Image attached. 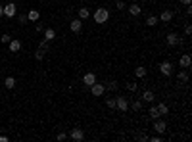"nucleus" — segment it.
<instances>
[{
    "mask_svg": "<svg viewBox=\"0 0 192 142\" xmlns=\"http://www.w3.org/2000/svg\"><path fill=\"white\" fill-rule=\"evenodd\" d=\"M0 142H8V136H0Z\"/></svg>",
    "mask_w": 192,
    "mask_h": 142,
    "instance_id": "obj_39",
    "label": "nucleus"
},
{
    "mask_svg": "<svg viewBox=\"0 0 192 142\" xmlns=\"http://www.w3.org/2000/svg\"><path fill=\"white\" fill-rule=\"evenodd\" d=\"M44 39H46V40L56 39V31H54V29H46V31H44Z\"/></svg>",
    "mask_w": 192,
    "mask_h": 142,
    "instance_id": "obj_16",
    "label": "nucleus"
},
{
    "mask_svg": "<svg viewBox=\"0 0 192 142\" xmlns=\"http://www.w3.org/2000/svg\"><path fill=\"white\" fill-rule=\"evenodd\" d=\"M108 19H110V12H108L106 8H98L96 12H94V21L96 23L102 25V23H106Z\"/></svg>",
    "mask_w": 192,
    "mask_h": 142,
    "instance_id": "obj_1",
    "label": "nucleus"
},
{
    "mask_svg": "<svg viewBox=\"0 0 192 142\" xmlns=\"http://www.w3.org/2000/svg\"><path fill=\"white\" fill-rule=\"evenodd\" d=\"M71 138H73L75 142H81V140H85V133H83V129H73L71 131Z\"/></svg>",
    "mask_w": 192,
    "mask_h": 142,
    "instance_id": "obj_7",
    "label": "nucleus"
},
{
    "mask_svg": "<svg viewBox=\"0 0 192 142\" xmlns=\"http://www.w3.org/2000/svg\"><path fill=\"white\" fill-rule=\"evenodd\" d=\"M4 15V6H0V17Z\"/></svg>",
    "mask_w": 192,
    "mask_h": 142,
    "instance_id": "obj_40",
    "label": "nucleus"
},
{
    "mask_svg": "<svg viewBox=\"0 0 192 142\" xmlns=\"http://www.w3.org/2000/svg\"><path fill=\"white\" fill-rule=\"evenodd\" d=\"M10 52H19L21 50V43H19V40H10Z\"/></svg>",
    "mask_w": 192,
    "mask_h": 142,
    "instance_id": "obj_13",
    "label": "nucleus"
},
{
    "mask_svg": "<svg viewBox=\"0 0 192 142\" xmlns=\"http://www.w3.org/2000/svg\"><path fill=\"white\" fill-rule=\"evenodd\" d=\"M171 19H173V12H169V10H163L162 12V15H159V21H171Z\"/></svg>",
    "mask_w": 192,
    "mask_h": 142,
    "instance_id": "obj_12",
    "label": "nucleus"
},
{
    "mask_svg": "<svg viewBox=\"0 0 192 142\" xmlns=\"http://www.w3.org/2000/svg\"><path fill=\"white\" fill-rule=\"evenodd\" d=\"M154 131H156L158 134H163L165 131H167V125H165V121H162L159 117L154 119Z\"/></svg>",
    "mask_w": 192,
    "mask_h": 142,
    "instance_id": "obj_2",
    "label": "nucleus"
},
{
    "mask_svg": "<svg viewBox=\"0 0 192 142\" xmlns=\"http://www.w3.org/2000/svg\"><path fill=\"white\" fill-rule=\"evenodd\" d=\"M39 48H42V50H48V40H40V46H39Z\"/></svg>",
    "mask_w": 192,
    "mask_h": 142,
    "instance_id": "obj_30",
    "label": "nucleus"
},
{
    "mask_svg": "<svg viewBox=\"0 0 192 142\" xmlns=\"http://www.w3.org/2000/svg\"><path fill=\"white\" fill-rule=\"evenodd\" d=\"M127 10H129V14H131V15H138V14H140V6H137V4L127 6Z\"/></svg>",
    "mask_w": 192,
    "mask_h": 142,
    "instance_id": "obj_14",
    "label": "nucleus"
},
{
    "mask_svg": "<svg viewBox=\"0 0 192 142\" xmlns=\"http://www.w3.org/2000/svg\"><path fill=\"white\" fill-rule=\"evenodd\" d=\"M127 8V4L125 2H121V0H119V2H117V10H125Z\"/></svg>",
    "mask_w": 192,
    "mask_h": 142,
    "instance_id": "obj_33",
    "label": "nucleus"
},
{
    "mask_svg": "<svg viewBox=\"0 0 192 142\" xmlns=\"http://www.w3.org/2000/svg\"><path fill=\"white\" fill-rule=\"evenodd\" d=\"M127 88H129L131 92H134V90H137V83H129V85H127Z\"/></svg>",
    "mask_w": 192,
    "mask_h": 142,
    "instance_id": "obj_32",
    "label": "nucleus"
},
{
    "mask_svg": "<svg viewBox=\"0 0 192 142\" xmlns=\"http://www.w3.org/2000/svg\"><path fill=\"white\" fill-rule=\"evenodd\" d=\"M150 117H152V119H158V117H159L158 106H152V108H150Z\"/></svg>",
    "mask_w": 192,
    "mask_h": 142,
    "instance_id": "obj_20",
    "label": "nucleus"
},
{
    "mask_svg": "<svg viewBox=\"0 0 192 142\" xmlns=\"http://www.w3.org/2000/svg\"><path fill=\"white\" fill-rule=\"evenodd\" d=\"M69 29L73 31V33H79V31L83 29V21H81V19H73V21L69 23Z\"/></svg>",
    "mask_w": 192,
    "mask_h": 142,
    "instance_id": "obj_10",
    "label": "nucleus"
},
{
    "mask_svg": "<svg viewBox=\"0 0 192 142\" xmlns=\"http://www.w3.org/2000/svg\"><path fill=\"white\" fill-rule=\"evenodd\" d=\"M179 81H183V83H186V81H188V73H186V71H179Z\"/></svg>",
    "mask_w": 192,
    "mask_h": 142,
    "instance_id": "obj_23",
    "label": "nucleus"
},
{
    "mask_svg": "<svg viewBox=\"0 0 192 142\" xmlns=\"http://www.w3.org/2000/svg\"><path fill=\"white\" fill-rule=\"evenodd\" d=\"M131 108L134 109V112H138V109H140V108H142V102H140V100H134V102L131 104Z\"/></svg>",
    "mask_w": 192,
    "mask_h": 142,
    "instance_id": "obj_25",
    "label": "nucleus"
},
{
    "mask_svg": "<svg viewBox=\"0 0 192 142\" xmlns=\"http://www.w3.org/2000/svg\"><path fill=\"white\" fill-rule=\"evenodd\" d=\"M65 138H67V134H65V133H60V134H58V140H60V142H64Z\"/></svg>",
    "mask_w": 192,
    "mask_h": 142,
    "instance_id": "obj_34",
    "label": "nucleus"
},
{
    "mask_svg": "<svg viewBox=\"0 0 192 142\" xmlns=\"http://www.w3.org/2000/svg\"><path fill=\"white\" fill-rule=\"evenodd\" d=\"M158 112H159V115H167V113H169V108L165 106V104H159V106H158Z\"/></svg>",
    "mask_w": 192,
    "mask_h": 142,
    "instance_id": "obj_21",
    "label": "nucleus"
},
{
    "mask_svg": "<svg viewBox=\"0 0 192 142\" xmlns=\"http://www.w3.org/2000/svg\"><path fill=\"white\" fill-rule=\"evenodd\" d=\"M39 17H40V14L37 12V10H31V12L27 14V19H29V21H37Z\"/></svg>",
    "mask_w": 192,
    "mask_h": 142,
    "instance_id": "obj_15",
    "label": "nucleus"
},
{
    "mask_svg": "<svg viewBox=\"0 0 192 142\" xmlns=\"http://www.w3.org/2000/svg\"><path fill=\"white\" fill-rule=\"evenodd\" d=\"M44 54H46V52H44L42 48H39L37 52H35V58H37V60H42V58H44Z\"/></svg>",
    "mask_w": 192,
    "mask_h": 142,
    "instance_id": "obj_27",
    "label": "nucleus"
},
{
    "mask_svg": "<svg viewBox=\"0 0 192 142\" xmlns=\"http://www.w3.org/2000/svg\"><path fill=\"white\" fill-rule=\"evenodd\" d=\"M158 21H159V19H158V17H154V15H150V17L146 19V23L150 25V27H154V25H156V23H158Z\"/></svg>",
    "mask_w": 192,
    "mask_h": 142,
    "instance_id": "obj_26",
    "label": "nucleus"
},
{
    "mask_svg": "<svg viewBox=\"0 0 192 142\" xmlns=\"http://www.w3.org/2000/svg\"><path fill=\"white\" fill-rule=\"evenodd\" d=\"M15 14H17V6H15L14 2H10V4L4 6V15H6V17H14Z\"/></svg>",
    "mask_w": 192,
    "mask_h": 142,
    "instance_id": "obj_5",
    "label": "nucleus"
},
{
    "mask_svg": "<svg viewBox=\"0 0 192 142\" xmlns=\"http://www.w3.org/2000/svg\"><path fill=\"white\" fill-rule=\"evenodd\" d=\"M106 104H108V108H115V98H110Z\"/></svg>",
    "mask_w": 192,
    "mask_h": 142,
    "instance_id": "obj_31",
    "label": "nucleus"
},
{
    "mask_svg": "<svg viewBox=\"0 0 192 142\" xmlns=\"http://www.w3.org/2000/svg\"><path fill=\"white\" fill-rule=\"evenodd\" d=\"M142 100H146V102H152V100H154V92H152V90H146V92L142 94Z\"/></svg>",
    "mask_w": 192,
    "mask_h": 142,
    "instance_id": "obj_22",
    "label": "nucleus"
},
{
    "mask_svg": "<svg viewBox=\"0 0 192 142\" xmlns=\"http://www.w3.org/2000/svg\"><path fill=\"white\" fill-rule=\"evenodd\" d=\"M17 19H19V23H21V25H25V23L29 21V19H27V15H25V14H19V15H17Z\"/></svg>",
    "mask_w": 192,
    "mask_h": 142,
    "instance_id": "obj_28",
    "label": "nucleus"
},
{
    "mask_svg": "<svg viewBox=\"0 0 192 142\" xmlns=\"http://www.w3.org/2000/svg\"><path fill=\"white\" fill-rule=\"evenodd\" d=\"M159 71H162L165 77H171V75H173V65H171L169 62H163V64L159 65Z\"/></svg>",
    "mask_w": 192,
    "mask_h": 142,
    "instance_id": "obj_6",
    "label": "nucleus"
},
{
    "mask_svg": "<svg viewBox=\"0 0 192 142\" xmlns=\"http://www.w3.org/2000/svg\"><path fill=\"white\" fill-rule=\"evenodd\" d=\"M179 43H181V39H179L177 33H169V35H167V44H169V46H177Z\"/></svg>",
    "mask_w": 192,
    "mask_h": 142,
    "instance_id": "obj_8",
    "label": "nucleus"
},
{
    "mask_svg": "<svg viewBox=\"0 0 192 142\" xmlns=\"http://www.w3.org/2000/svg\"><path fill=\"white\" fill-rule=\"evenodd\" d=\"M134 75H137L138 79L146 77V67H137V69H134Z\"/></svg>",
    "mask_w": 192,
    "mask_h": 142,
    "instance_id": "obj_17",
    "label": "nucleus"
},
{
    "mask_svg": "<svg viewBox=\"0 0 192 142\" xmlns=\"http://www.w3.org/2000/svg\"><path fill=\"white\" fill-rule=\"evenodd\" d=\"M104 90H106V87L102 85V83H94V85H90V92H92V96H102Z\"/></svg>",
    "mask_w": 192,
    "mask_h": 142,
    "instance_id": "obj_3",
    "label": "nucleus"
},
{
    "mask_svg": "<svg viewBox=\"0 0 192 142\" xmlns=\"http://www.w3.org/2000/svg\"><path fill=\"white\" fill-rule=\"evenodd\" d=\"M83 83H85V85H87V87H90V85H94V83H96V75H94V73H87V75H85V77H83Z\"/></svg>",
    "mask_w": 192,
    "mask_h": 142,
    "instance_id": "obj_9",
    "label": "nucleus"
},
{
    "mask_svg": "<svg viewBox=\"0 0 192 142\" xmlns=\"http://www.w3.org/2000/svg\"><path fill=\"white\" fill-rule=\"evenodd\" d=\"M4 85H6V88H14V87H15V79H14V77H6Z\"/></svg>",
    "mask_w": 192,
    "mask_h": 142,
    "instance_id": "obj_19",
    "label": "nucleus"
},
{
    "mask_svg": "<svg viewBox=\"0 0 192 142\" xmlns=\"http://www.w3.org/2000/svg\"><path fill=\"white\" fill-rule=\"evenodd\" d=\"M115 108H119V112H127L129 109V100L123 98V96L115 98Z\"/></svg>",
    "mask_w": 192,
    "mask_h": 142,
    "instance_id": "obj_4",
    "label": "nucleus"
},
{
    "mask_svg": "<svg viewBox=\"0 0 192 142\" xmlns=\"http://www.w3.org/2000/svg\"><path fill=\"white\" fill-rule=\"evenodd\" d=\"M117 81H108V85H106V88H110V90H117Z\"/></svg>",
    "mask_w": 192,
    "mask_h": 142,
    "instance_id": "obj_24",
    "label": "nucleus"
},
{
    "mask_svg": "<svg viewBox=\"0 0 192 142\" xmlns=\"http://www.w3.org/2000/svg\"><path fill=\"white\" fill-rule=\"evenodd\" d=\"M181 4H183V6H190L192 0H181Z\"/></svg>",
    "mask_w": 192,
    "mask_h": 142,
    "instance_id": "obj_36",
    "label": "nucleus"
},
{
    "mask_svg": "<svg viewBox=\"0 0 192 142\" xmlns=\"http://www.w3.org/2000/svg\"><path fill=\"white\" fill-rule=\"evenodd\" d=\"M150 140H152V142H162V136H152Z\"/></svg>",
    "mask_w": 192,
    "mask_h": 142,
    "instance_id": "obj_37",
    "label": "nucleus"
},
{
    "mask_svg": "<svg viewBox=\"0 0 192 142\" xmlns=\"http://www.w3.org/2000/svg\"><path fill=\"white\" fill-rule=\"evenodd\" d=\"M184 33H186V35L192 33V25H186V27H184Z\"/></svg>",
    "mask_w": 192,
    "mask_h": 142,
    "instance_id": "obj_35",
    "label": "nucleus"
},
{
    "mask_svg": "<svg viewBox=\"0 0 192 142\" xmlns=\"http://www.w3.org/2000/svg\"><path fill=\"white\" fill-rule=\"evenodd\" d=\"M0 40H2L4 44H8L10 40H12V36H10V35H2V36H0Z\"/></svg>",
    "mask_w": 192,
    "mask_h": 142,
    "instance_id": "obj_29",
    "label": "nucleus"
},
{
    "mask_svg": "<svg viewBox=\"0 0 192 142\" xmlns=\"http://www.w3.org/2000/svg\"><path fill=\"white\" fill-rule=\"evenodd\" d=\"M190 62H192L190 54H183L181 60H179V64H181V67H190Z\"/></svg>",
    "mask_w": 192,
    "mask_h": 142,
    "instance_id": "obj_11",
    "label": "nucleus"
},
{
    "mask_svg": "<svg viewBox=\"0 0 192 142\" xmlns=\"http://www.w3.org/2000/svg\"><path fill=\"white\" fill-rule=\"evenodd\" d=\"M89 8H79V19H87L89 17Z\"/></svg>",
    "mask_w": 192,
    "mask_h": 142,
    "instance_id": "obj_18",
    "label": "nucleus"
},
{
    "mask_svg": "<svg viewBox=\"0 0 192 142\" xmlns=\"http://www.w3.org/2000/svg\"><path fill=\"white\" fill-rule=\"evenodd\" d=\"M137 138H138V140H142V142H144V140H148V136H144V134H138V136H137Z\"/></svg>",
    "mask_w": 192,
    "mask_h": 142,
    "instance_id": "obj_38",
    "label": "nucleus"
}]
</instances>
